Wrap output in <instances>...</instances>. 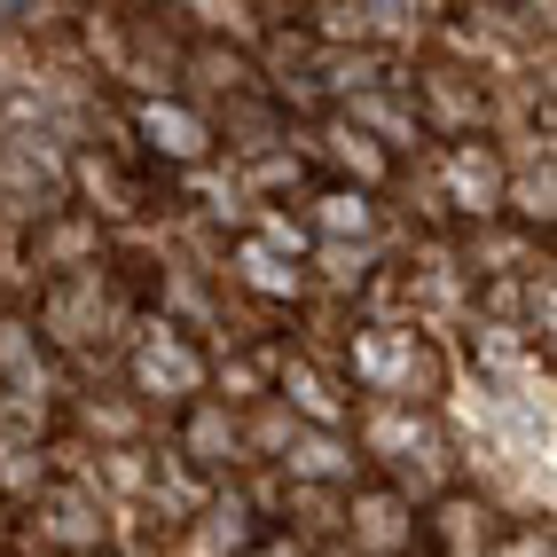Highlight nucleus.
<instances>
[{
	"mask_svg": "<svg viewBox=\"0 0 557 557\" xmlns=\"http://www.w3.org/2000/svg\"><path fill=\"white\" fill-rule=\"evenodd\" d=\"M400 197L417 205L424 236H471L487 220L510 212V141L479 134V141H424L400 173Z\"/></svg>",
	"mask_w": 557,
	"mask_h": 557,
	"instance_id": "obj_2",
	"label": "nucleus"
},
{
	"mask_svg": "<svg viewBox=\"0 0 557 557\" xmlns=\"http://www.w3.org/2000/svg\"><path fill=\"white\" fill-rule=\"evenodd\" d=\"M110 377H119V393L134 408H150V417H181L189 400L212 393V338L197 322H181V314H141L134 322V338L119 346V361H110Z\"/></svg>",
	"mask_w": 557,
	"mask_h": 557,
	"instance_id": "obj_3",
	"label": "nucleus"
},
{
	"mask_svg": "<svg viewBox=\"0 0 557 557\" xmlns=\"http://www.w3.org/2000/svg\"><path fill=\"white\" fill-rule=\"evenodd\" d=\"M487 557H549V527H503Z\"/></svg>",
	"mask_w": 557,
	"mask_h": 557,
	"instance_id": "obj_8",
	"label": "nucleus"
},
{
	"mask_svg": "<svg viewBox=\"0 0 557 557\" xmlns=\"http://www.w3.org/2000/svg\"><path fill=\"white\" fill-rule=\"evenodd\" d=\"M338 377L354 408H393V417H440V400L456 385V361L424 322H361L338 346Z\"/></svg>",
	"mask_w": 557,
	"mask_h": 557,
	"instance_id": "obj_1",
	"label": "nucleus"
},
{
	"mask_svg": "<svg viewBox=\"0 0 557 557\" xmlns=\"http://www.w3.org/2000/svg\"><path fill=\"white\" fill-rule=\"evenodd\" d=\"M495 510L479 503L471 487H448L440 503H424V549L417 557H487L495 549Z\"/></svg>",
	"mask_w": 557,
	"mask_h": 557,
	"instance_id": "obj_6",
	"label": "nucleus"
},
{
	"mask_svg": "<svg viewBox=\"0 0 557 557\" xmlns=\"http://www.w3.org/2000/svg\"><path fill=\"white\" fill-rule=\"evenodd\" d=\"M63 197L79 205L87 220H102L110 236L181 212V189L134 150V141H79V150L63 158Z\"/></svg>",
	"mask_w": 557,
	"mask_h": 557,
	"instance_id": "obj_4",
	"label": "nucleus"
},
{
	"mask_svg": "<svg viewBox=\"0 0 557 557\" xmlns=\"http://www.w3.org/2000/svg\"><path fill=\"white\" fill-rule=\"evenodd\" d=\"M236 557H314V542H299V534H290V527H259Z\"/></svg>",
	"mask_w": 557,
	"mask_h": 557,
	"instance_id": "obj_7",
	"label": "nucleus"
},
{
	"mask_svg": "<svg viewBox=\"0 0 557 557\" xmlns=\"http://www.w3.org/2000/svg\"><path fill=\"white\" fill-rule=\"evenodd\" d=\"M102 557H119V549H102Z\"/></svg>",
	"mask_w": 557,
	"mask_h": 557,
	"instance_id": "obj_9",
	"label": "nucleus"
},
{
	"mask_svg": "<svg viewBox=\"0 0 557 557\" xmlns=\"http://www.w3.org/2000/svg\"><path fill=\"white\" fill-rule=\"evenodd\" d=\"M338 542L354 557H417L424 549V503L408 487H393V479L361 471L338 495Z\"/></svg>",
	"mask_w": 557,
	"mask_h": 557,
	"instance_id": "obj_5",
	"label": "nucleus"
}]
</instances>
